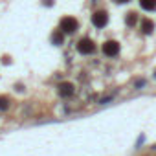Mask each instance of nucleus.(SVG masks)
<instances>
[{
	"label": "nucleus",
	"instance_id": "obj_1",
	"mask_svg": "<svg viewBox=\"0 0 156 156\" xmlns=\"http://www.w3.org/2000/svg\"><path fill=\"white\" fill-rule=\"evenodd\" d=\"M77 28H79V22H77L73 17H64V19H61V22H59V30H61L62 33H75Z\"/></svg>",
	"mask_w": 156,
	"mask_h": 156
},
{
	"label": "nucleus",
	"instance_id": "obj_2",
	"mask_svg": "<svg viewBox=\"0 0 156 156\" xmlns=\"http://www.w3.org/2000/svg\"><path fill=\"white\" fill-rule=\"evenodd\" d=\"M77 51L79 53H83V55H90V53H94L96 51V44L90 41V39H81L79 42H77Z\"/></svg>",
	"mask_w": 156,
	"mask_h": 156
},
{
	"label": "nucleus",
	"instance_id": "obj_3",
	"mask_svg": "<svg viewBox=\"0 0 156 156\" xmlns=\"http://www.w3.org/2000/svg\"><path fill=\"white\" fill-rule=\"evenodd\" d=\"M92 24H94L96 28H105V26L108 24V15H107V11H94V15H92Z\"/></svg>",
	"mask_w": 156,
	"mask_h": 156
},
{
	"label": "nucleus",
	"instance_id": "obj_4",
	"mask_svg": "<svg viewBox=\"0 0 156 156\" xmlns=\"http://www.w3.org/2000/svg\"><path fill=\"white\" fill-rule=\"evenodd\" d=\"M103 53H105L107 57H116V55L119 53V44H118L116 41H107V42L103 44Z\"/></svg>",
	"mask_w": 156,
	"mask_h": 156
},
{
	"label": "nucleus",
	"instance_id": "obj_5",
	"mask_svg": "<svg viewBox=\"0 0 156 156\" xmlns=\"http://www.w3.org/2000/svg\"><path fill=\"white\" fill-rule=\"evenodd\" d=\"M73 85L72 83H61L59 85V88H57V92H59V96L61 98H70L72 94H73Z\"/></svg>",
	"mask_w": 156,
	"mask_h": 156
},
{
	"label": "nucleus",
	"instance_id": "obj_6",
	"mask_svg": "<svg viewBox=\"0 0 156 156\" xmlns=\"http://www.w3.org/2000/svg\"><path fill=\"white\" fill-rule=\"evenodd\" d=\"M140 28H141V31L143 33H152V30H154V22L152 20H149V19H141V22H140Z\"/></svg>",
	"mask_w": 156,
	"mask_h": 156
},
{
	"label": "nucleus",
	"instance_id": "obj_7",
	"mask_svg": "<svg viewBox=\"0 0 156 156\" xmlns=\"http://www.w3.org/2000/svg\"><path fill=\"white\" fill-rule=\"evenodd\" d=\"M140 6L145 11H154L156 9V0H140Z\"/></svg>",
	"mask_w": 156,
	"mask_h": 156
},
{
	"label": "nucleus",
	"instance_id": "obj_8",
	"mask_svg": "<svg viewBox=\"0 0 156 156\" xmlns=\"http://www.w3.org/2000/svg\"><path fill=\"white\" fill-rule=\"evenodd\" d=\"M62 41H64V33H62L61 30H55V31H53V35H51V42H53L55 46H61V44H62Z\"/></svg>",
	"mask_w": 156,
	"mask_h": 156
},
{
	"label": "nucleus",
	"instance_id": "obj_9",
	"mask_svg": "<svg viewBox=\"0 0 156 156\" xmlns=\"http://www.w3.org/2000/svg\"><path fill=\"white\" fill-rule=\"evenodd\" d=\"M6 108H9V98L0 96V110H6Z\"/></svg>",
	"mask_w": 156,
	"mask_h": 156
},
{
	"label": "nucleus",
	"instance_id": "obj_10",
	"mask_svg": "<svg viewBox=\"0 0 156 156\" xmlns=\"http://www.w3.org/2000/svg\"><path fill=\"white\" fill-rule=\"evenodd\" d=\"M136 20H138L136 13H129V17H127V24H129V26H134V24H136Z\"/></svg>",
	"mask_w": 156,
	"mask_h": 156
},
{
	"label": "nucleus",
	"instance_id": "obj_11",
	"mask_svg": "<svg viewBox=\"0 0 156 156\" xmlns=\"http://www.w3.org/2000/svg\"><path fill=\"white\" fill-rule=\"evenodd\" d=\"M143 87H145V79H138V81L134 83V88H136V90H140V88H143Z\"/></svg>",
	"mask_w": 156,
	"mask_h": 156
},
{
	"label": "nucleus",
	"instance_id": "obj_12",
	"mask_svg": "<svg viewBox=\"0 0 156 156\" xmlns=\"http://www.w3.org/2000/svg\"><path fill=\"white\" fill-rule=\"evenodd\" d=\"M112 99H114V96H108V98H103V99L99 101V105H107V103H110Z\"/></svg>",
	"mask_w": 156,
	"mask_h": 156
},
{
	"label": "nucleus",
	"instance_id": "obj_13",
	"mask_svg": "<svg viewBox=\"0 0 156 156\" xmlns=\"http://www.w3.org/2000/svg\"><path fill=\"white\" fill-rule=\"evenodd\" d=\"M42 4H44V6H51V4H53V0H42Z\"/></svg>",
	"mask_w": 156,
	"mask_h": 156
},
{
	"label": "nucleus",
	"instance_id": "obj_14",
	"mask_svg": "<svg viewBox=\"0 0 156 156\" xmlns=\"http://www.w3.org/2000/svg\"><path fill=\"white\" fill-rule=\"evenodd\" d=\"M114 2H118V4H125V2H129V0H114Z\"/></svg>",
	"mask_w": 156,
	"mask_h": 156
},
{
	"label": "nucleus",
	"instance_id": "obj_15",
	"mask_svg": "<svg viewBox=\"0 0 156 156\" xmlns=\"http://www.w3.org/2000/svg\"><path fill=\"white\" fill-rule=\"evenodd\" d=\"M154 77H156V72H154Z\"/></svg>",
	"mask_w": 156,
	"mask_h": 156
},
{
	"label": "nucleus",
	"instance_id": "obj_16",
	"mask_svg": "<svg viewBox=\"0 0 156 156\" xmlns=\"http://www.w3.org/2000/svg\"><path fill=\"white\" fill-rule=\"evenodd\" d=\"M152 149H156V145H154V147H152Z\"/></svg>",
	"mask_w": 156,
	"mask_h": 156
}]
</instances>
